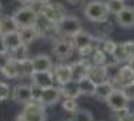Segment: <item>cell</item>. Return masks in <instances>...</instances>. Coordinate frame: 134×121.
Listing matches in <instances>:
<instances>
[{
	"label": "cell",
	"instance_id": "obj_1",
	"mask_svg": "<svg viewBox=\"0 0 134 121\" xmlns=\"http://www.w3.org/2000/svg\"><path fill=\"white\" fill-rule=\"evenodd\" d=\"M45 106L37 101H29L25 104V107L18 114L16 121H45Z\"/></svg>",
	"mask_w": 134,
	"mask_h": 121
},
{
	"label": "cell",
	"instance_id": "obj_2",
	"mask_svg": "<svg viewBox=\"0 0 134 121\" xmlns=\"http://www.w3.org/2000/svg\"><path fill=\"white\" fill-rule=\"evenodd\" d=\"M85 16L92 22H105L108 18V10L105 7V3L99 2V0H92L85 5L83 10Z\"/></svg>",
	"mask_w": 134,
	"mask_h": 121
},
{
	"label": "cell",
	"instance_id": "obj_3",
	"mask_svg": "<svg viewBox=\"0 0 134 121\" xmlns=\"http://www.w3.org/2000/svg\"><path fill=\"white\" fill-rule=\"evenodd\" d=\"M37 12L34 11L33 7H22L19 10H16L15 12L11 15L13 19L15 22V25L18 27V30L22 29V27H29V26H34L36 25V21H37Z\"/></svg>",
	"mask_w": 134,
	"mask_h": 121
},
{
	"label": "cell",
	"instance_id": "obj_4",
	"mask_svg": "<svg viewBox=\"0 0 134 121\" xmlns=\"http://www.w3.org/2000/svg\"><path fill=\"white\" fill-rule=\"evenodd\" d=\"M55 27H56V33L63 34V35H69V37H72L75 33L82 30L81 21L77 16H72V15H64L55 25Z\"/></svg>",
	"mask_w": 134,
	"mask_h": 121
},
{
	"label": "cell",
	"instance_id": "obj_5",
	"mask_svg": "<svg viewBox=\"0 0 134 121\" xmlns=\"http://www.w3.org/2000/svg\"><path fill=\"white\" fill-rule=\"evenodd\" d=\"M40 14L48 19L49 22H52L53 25H56V23L62 19V18L66 15V11H64V7L62 4L59 3H53V4H47L41 8Z\"/></svg>",
	"mask_w": 134,
	"mask_h": 121
},
{
	"label": "cell",
	"instance_id": "obj_6",
	"mask_svg": "<svg viewBox=\"0 0 134 121\" xmlns=\"http://www.w3.org/2000/svg\"><path fill=\"white\" fill-rule=\"evenodd\" d=\"M105 102L114 112L125 109V107H129V99L126 98L125 94L122 93V90H119V88H114L112 93L107 97Z\"/></svg>",
	"mask_w": 134,
	"mask_h": 121
},
{
	"label": "cell",
	"instance_id": "obj_7",
	"mask_svg": "<svg viewBox=\"0 0 134 121\" xmlns=\"http://www.w3.org/2000/svg\"><path fill=\"white\" fill-rule=\"evenodd\" d=\"M60 97H62V94H60L59 87H55L53 84H51V86L42 87V91H41L38 102L42 104L44 106H51V105L56 104V102L60 99Z\"/></svg>",
	"mask_w": 134,
	"mask_h": 121
},
{
	"label": "cell",
	"instance_id": "obj_8",
	"mask_svg": "<svg viewBox=\"0 0 134 121\" xmlns=\"http://www.w3.org/2000/svg\"><path fill=\"white\" fill-rule=\"evenodd\" d=\"M90 65H92V64H90L85 57L82 60H78V61L72 63L70 65V68H71V79L80 80V79H82V78L88 76Z\"/></svg>",
	"mask_w": 134,
	"mask_h": 121
},
{
	"label": "cell",
	"instance_id": "obj_9",
	"mask_svg": "<svg viewBox=\"0 0 134 121\" xmlns=\"http://www.w3.org/2000/svg\"><path fill=\"white\" fill-rule=\"evenodd\" d=\"M72 42L71 41H67V40H59L53 44V48H52V52L56 57L59 59H66L69 57L70 54L72 53Z\"/></svg>",
	"mask_w": 134,
	"mask_h": 121
},
{
	"label": "cell",
	"instance_id": "obj_10",
	"mask_svg": "<svg viewBox=\"0 0 134 121\" xmlns=\"http://www.w3.org/2000/svg\"><path fill=\"white\" fill-rule=\"evenodd\" d=\"M116 22L119 26L125 27V29L134 27V8L125 7L120 12L116 14Z\"/></svg>",
	"mask_w": 134,
	"mask_h": 121
},
{
	"label": "cell",
	"instance_id": "obj_11",
	"mask_svg": "<svg viewBox=\"0 0 134 121\" xmlns=\"http://www.w3.org/2000/svg\"><path fill=\"white\" fill-rule=\"evenodd\" d=\"M59 90H60V94H62L64 98H72V99H77L78 97L81 95L80 91V87H78V82L71 79L69 82H66L63 84H59Z\"/></svg>",
	"mask_w": 134,
	"mask_h": 121
},
{
	"label": "cell",
	"instance_id": "obj_12",
	"mask_svg": "<svg viewBox=\"0 0 134 121\" xmlns=\"http://www.w3.org/2000/svg\"><path fill=\"white\" fill-rule=\"evenodd\" d=\"M13 98L19 104H27L29 101H32V88L27 84L15 86L13 91Z\"/></svg>",
	"mask_w": 134,
	"mask_h": 121
},
{
	"label": "cell",
	"instance_id": "obj_13",
	"mask_svg": "<svg viewBox=\"0 0 134 121\" xmlns=\"http://www.w3.org/2000/svg\"><path fill=\"white\" fill-rule=\"evenodd\" d=\"M33 69L34 72H45V71H52V60L47 54H38L34 59H32Z\"/></svg>",
	"mask_w": 134,
	"mask_h": 121
},
{
	"label": "cell",
	"instance_id": "obj_14",
	"mask_svg": "<svg viewBox=\"0 0 134 121\" xmlns=\"http://www.w3.org/2000/svg\"><path fill=\"white\" fill-rule=\"evenodd\" d=\"M71 38H72L71 40L72 46L77 48V49H82V48L89 46V45L93 44V37L88 31H83V30H80V31L75 33Z\"/></svg>",
	"mask_w": 134,
	"mask_h": 121
},
{
	"label": "cell",
	"instance_id": "obj_15",
	"mask_svg": "<svg viewBox=\"0 0 134 121\" xmlns=\"http://www.w3.org/2000/svg\"><path fill=\"white\" fill-rule=\"evenodd\" d=\"M53 74V79L56 80L59 84H63L66 82L71 80V68L67 64H59L55 67V69L52 71Z\"/></svg>",
	"mask_w": 134,
	"mask_h": 121
},
{
	"label": "cell",
	"instance_id": "obj_16",
	"mask_svg": "<svg viewBox=\"0 0 134 121\" xmlns=\"http://www.w3.org/2000/svg\"><path fill=\"white\" fill-rule=\"evenodd\" d=\"M3 35V41H4V46H5V50L7 52H11L16 49L18 46L23 45L22 44V40L19 37V33L16 31H11V33H5V34H2Z\"/></svg>",
	"mask_w": 134,
	"mask_h": 121
},
{
	"label": "cell",
	"instance_id": "obj_17",
	"mask_svg": "<svg viewBox=\"0 0 134 121\" xmlns=\"http://www.w3.org/2000/svg\"><path fill=\"white\" fill-rule=\"evenodd\" d=\"M88 78H90V79H92L96 84L108 80L107 71H105V65H96V64H92V65H90V68H89Z\"/></svg>",
	"mask_w": 134,
	"mask_h": 121
},
{
	"label": "cell",
	"instance_id": "obj_18",
	"mask_svg": "<svg viewBox=\"0 0 134 121\" xmlns=\"http://www.w3.org/2000/svg\"><path fill=\"white\" fill-rule=\"evenodd\" d=\"M32 80L34 84H38L41 87H47V86H51L53 83V74L52 71H45V72H33L32 75Z\"/></svg>",
	"mask_w": 134,
	"mask_h": 121
},
{
	"label": "cell",
	"instance_id": "obj_19",
	"mask_svg": "<svg viewBox=\"0 0 134 121\" xmlns=\"http://www.w3.org/2000/svg\"><path fill=\"white\" fill-rule=\"evenodd\" d=\"M18 33H19V37L22 40V44L26 45V46L29 44H32V42H34L38 37V31H37V29H36V26L22 27V29L18 30Z\"/></svg>",
	"mask_w": 134,
	"mask_h": 121
},
{
	"label": "cell",
	"instance_id": "obj_20",
	"mask_svg": "<svg viewBox=\"0 0 134 121\" xmlns=\"http://www.w3.org/2000/svg\"><path fill=\"white\" fill-rule=\"evenodd\" d=\"M115 88L114 83L111 80H105V82H101V83H97L96 87H94V94L99 99H107V97L112 93V90Z\"/></svg>",
	"mask_w": 134,
	"mask_h": 121
},
{
	"label": "cell",
	"instance_id": "obj_21",
	"mask_svg": "<svg viewBox=\"0 0 134 121\" xmlns=\"http://www.w3.org/2000/svg\"><path fill=\"white\" fill-rule=\"evenodd\" d=\"M115 80H118V83H120L122 86L133 82L134 80V71L129 67V65H125V67L119 68L118 75H116V79H115Z\"/></svg>",
	"mask_w": 134,
	"mask_h": 121
},
{
	"label": "cell",
	"instance_id": "obj_22",
	"mask_svg": "<svg viewBox=\"0 0 134 121\" xmlns=\"http://www.w3.org/2000/svg\"><path fill=\"white\" fill-rule=\"evenodd\" d=\"M77 82H78V87H80L81 95H93L94 94L96 83L90 79V78L85 76V78H82V79L77 80Z\"/></svg>",
	"mask_w": 134,
	"mask_h": 121
},
{
	"label": "cell",
	"instance_id": "obj_23",
	"mask_svg": "<svg viewBox=\"0 0 134 121\" xmlns=\"http://www.w3.org/2000/svg\"><path fill=\"white\" fill-rule=\"evenodd\" d=\"M0 72H2L5 78H8V79H15V78H19L21 76L19 69H18V64H16L15 60H13V59L10 60L8 64L5 65V67Z\"/></svg>",
	"mask_w": 134,
	"mask_h": 121
},
{
	"label": "cell",
	"instance_id": "obj_24",
	"mask_svg": "<svg viewBox=\"0 0 134 121\" xmlns=\"http://www.w3.org/2000/svg\"><path fill=\"white\" fill-rule=\"evenodd\" d=\"M16 30H18V27L15 25L13 16L0 18V31H2V34L11 33V31H16Z\"/></svg>",
	"mask_w": 134,
	"mask_h": 121
},
{
	"label": "cell",
	"instance_id": "obj_25",
	"mask_svg": "<svg viewBox=\"0 0 134 121\" xmlns=\"http://www.w3.org/2000/svg\"><path fill=\"white\" fill-rule=\"evenodd\" d=\"M69 121H93V116L86 109H77L71 113Z\"/></svg>",
	"mask_w": 134,
	"mask_h": 121
},
{
	"label": "cell",
	"instance_id": "obj_26",
	"mask_svg": "<svg viewBox=\"0 0 134 121\" xmlns=\"http://www.w3.org/2000/svg\"><path fill=\"white\" fill-rule=\"evenodd\" d=\"M16 64H18V69H19L21 76H30L34 72L33 64H32V60L30 59H25V60H21V61H16Z\"/></svg>",
	"mask_w": 134,
	"mask_h": 121
},
{
	"label": "cell",
	"instance_id": "obj_27",
	"mask_svg": "<svg viewBox=\"0 0 134 121\" xmlns=\"http://www.w3.org/2000/svg\"><path fill=\"white\" fill-rule=\"evenodd\" d=\"M111 56L114 57L115 63H125V61L129 60V54H127L126 49L123 48V45H122V44H116L114 52L111 53Z\"/></svg>",
	"mask_w": 134,
	"mask_h": 121
},
{
	"label": "cell",
	"instance_id": "obj_28",
	"mask_svg": "<svg viewBox=\"0 0 134 121\" xmlns=\"http://www.w3.org/2000/svg\"><path fill=\"white\" fill-rule=\"evenodd\" d=\"M105 7L108 10V14H114L116 15L118 12H120L126 5L123 0H107L105 2Z\"/></svg>",
	"mask_w": 134,
	"mask_h": 121
},
{
	"label": "cell",
	"instance_id": "obj_29",
	"mask_svg": "<svg viewBox=\"0 0 134 121\" xmlns=\"http://www.w3.org/2000/svg\"><path fill=\"white\" fill-rule=\"evenodd\" d=\"M116 46V42H114L112 40H100L99 45L96 46V49H99L101 52H104L105 54H111Z\"/></svg>",
	"mask_w": 134,
	"mask_h": 121
},
{
	"label": "cell",
	"instance_id": "obj_30",
	"mask_svg": "<svg viewBox=\"0 0 134 121\" xmlns=\"http://www.w3.org/2000/svg\"><path fill=\"white\" fill-rule=\"evenodd\" d=\"M10 53V57L13 60H16V61H21V60H25L27 59V50H26V45H21L18 46L16 49L8 52Z\"/></svg>",
	"mask_w": 134,
	"mask_h": 121
},
{
	"label": "cell",
	"instance_id": "obj_31",
	"mask_svg": "<svg viewBox=\"0 0 134 121\" xmlns=\"http://www.w3.org/2000/svg\"><path fill=\"white\" fill-rule=\"evenodd\" d=\"M62 107L64 109L66 112L72 113L74 110H77V109H78L77 99H72V98H64V101L62 102Z\"/></svg>",
	"mask_w": 134,
	"mask_h": 121
},
{
	"label": "cell",
	"instance_id": "obj_32",
	"mask_svg": "<svg viewBox=\"0 0 134 121\" xmlns=\"http://www.w3.org/2000/svg\"><path fill=\"white\" fill-rule=\"evenodd\" d=\"M120 90H122V93L125 94V97L129 101H134V80L130 82V83H127V84H123Z\"/></svg>",
	"mask_w": 134,
	"mask_h": 121
},
{
	"label": "cell",
	"instance_id": "obj_33",
	"mask_svg": "<svg viewBox=\"0 0 134 121\" xmlns=\"http://www.w3.org/2000/svg\"><path fill=\"white\" fill-rule=\"evenodd\" d=\"M105 56H107V54H105L104 52L96 49L94 53L92 54L93 64H96V65H105Z\"/></svg>",
	"mask_w": 134,
	"mask_h": 121
},
{
	"label": "cell",
	"instance_id": "obj_34",
	"mask_svg": "<svg viewBox=\"0 0 134 121\" xmlns=\"http://www.w3.org/2000/svg\"><path fill=\"white\" fill-rule=\"evenodd\" d=\"M11 94V88L7 83L4 82H0V101H4L7 99Z\"/></svg>",
	"mask_w": 134,
	"mask_h": 121
},
{
	"label": "cell",
	"instance_id": "obj_35",
	"mask_svg": "<svg viewBox=\"0 0 134 121\" xmlns=\"http://www.w3.org/2000/svg\"><path fill=\"white\" fill-rule=\"evenodd\" d=\"M30 88H32V101H37L40 99V95H41V91H42V87L38 86V84H32L30 86Z\"/></svg>",
	"mask_w": 134,
	"mask_h": 121
},
{
	"label": "cell",
	"instance_id": "obj_36",
	"mask_svg": "<svg viewBox=\"0 0 134 121\" xmlns=\"http://www.w3.org/2000/svg\"><path fill=\"white\" fill-rule=\"evenodd\" d=\"M10 60H11V57H10L8 52H0V71H2L5 65L8 64Z\"/></svg>",
	"mask_w": 134,
	"mask_h": 121
},
{
	"label": "cell",
	"instance_id": "obj_37",
	"mask_svg": "<svg viewBox=\"0 0 134 121\" xmlns=\"http://www.w3.org/2000/svg\"><path fill=\"white\" fill-rule=\"evenodd\" d=\"M122 45H123V48L126 49L127 54H129V57L133 56V54H134V41H126Z\"/></svg>",
	"mask_w": 134,
	"mask_h": 121
},
{
	"label": "cell",
	"instance_id": "obj_38",
	"mask_svg": "<svg viewBox=\"0 0 134 121\" xmlns=\"http://www.w3.org/2000/svg\"><path fill=\"white\" fill-rule=\"evenodd\" d=\"M118 121H134V113L127 112L126 114H123V116L118 117Z\"/></svg>",
	"mask_w": 134,
	"mask_h": 121
},
{
	"label": "cell",
	"instance_id": "obj_39",
	"mask_svg": "<svg viewBox=\"0 0 134 121\" xmlns=\"http://www.w3.org/2000/svg\"><path fill=\"white\" fill-rule=\"evenodd\" d=\"M127 65H129V67L134 71V54L129 57V60H127Z\"/></svg>",
	"mask_w": 134,
	"mask_h": 121
},
{
	"label": "cell",
	"instance_id": "obj_40",
	"mask_svg": "<svg viewBox=\"0 0 134 121\" xmlns=\"http://www.w3.org/2000/svg\"><path fill=\"white\" fill-rule=\"evenodd\" d=\"M0 52H7L5 50V46H4V41H3V35L0 34Z\"/></svg>",
	"mask_w": 134,
	"mask_h": 121
},
{
	"label": "cell",
	"instance_id": "obj_41",
	"mask_svg": "<svg viewBox=\"0 0 134 121\" xmlns=\"http://www.w3.org/2000/svg\"><path fill=\"white\" fill-rule=\"evenodd\" d=\"M67 2H69L70 4H72V5H77V4H80L82 0H67Z\"/></svg>",
	"mask_w": 134,
	"mask_h": 121
},
{
	"label": "cell",
	"instance_id": "obj_42",
	"mask_svg": "<svg viewBox=\"0 0 134 121\" xmlns=\"http://www.w3.org/2000/svg\"><path fill=\"white\" fill-rule=\"evenodd\" d=\"M21 2H23V3H32V2H34V0H21Z\"/></svg>",
	"mask_w": 134,
	"mask_h": 121
},
{
	"label": "cell",
	"instance_id": "obj_43",
	"mask_svg": "<svg viewBox=\"0 0 134 121\" xmlns=\"http://www.w3.org/2000/svg\"><path fill=\"white\" fill-rule=\"evenodd\" d=\"M38 2H41V3H48L49 0H38Z\"/></svg>",
	"mask_w": 134,
	"mask_h": 121
},
{
	"label": "cell",
	"instance_id": "obj_44",
	"mask_svg": "<svg viewBox=\"0 0 134 121\" xmlns=\"http://www.w3.org/2000/svg\"><path fill=\"white\" fill-rule=\"evenodd\" d=\"M2 8H3V5H2V3H0V11H2Z\"/></svg>",
	"mask_w": 134,
	"mask_h": 121
},
{
	"label": "cell",
	"instance_id": "obj_45",
	"mask_svg": "<svg viewBox=\"0 0 134 121\" xmlns=\"http://www.w3.org/2000/svg\"><path fill=\"white\" fill-rule=\"evenodd\" d=\"M0 34H2V31H0Z\"/></svg>",
	"mask_w": 134,
	"mask_h": 121
},
{
	"label": "cell",
	"instance_id": "obj_46",
	"mask_svg": "<svg viewBox=\"0 0 134 121\" xmlns=\"http://www.w3.org/2000/svg\"><path fill=\"white\" fill-rule=\"evenodd\" d=\"M90 2H92V0H90Z\"/></svg>",
	"mask_w": 134,
	"mask_h": 121
}]
</instances>
